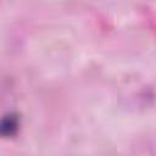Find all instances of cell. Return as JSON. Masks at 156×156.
Returning <instances> with one entry per match:
<instances>
[{"label": "cell", "instance_id": "obj_1", "mask_svg": "<svg viewBox=\"0 0 156 156\" xmlns=\"http://www.w3.org/2000/svg\"><path fill=\"white\" fill-rule=\"evenodd\" d=\"M20 127L18 118L15 113H10L2 118L1 122V135L2 136H12L17 133Z\"/></svg>", "mask_w": 156, "mask_h": 156}]
</instances>
